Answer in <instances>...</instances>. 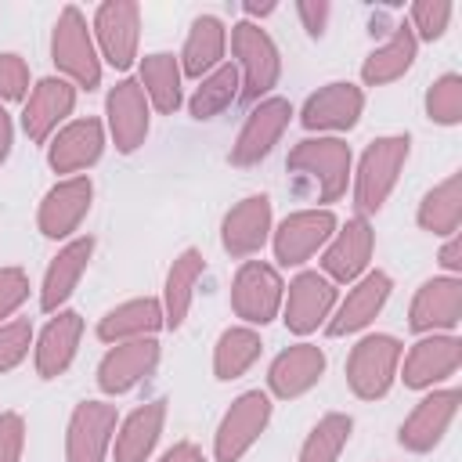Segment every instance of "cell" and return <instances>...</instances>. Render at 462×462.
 <instances>
[{"mask_svg": "<svg viewBox=\"0 0 462 462\" xmlns=\"http://www.w3.org/2000/svg\"><path fill=\"white\" fill-rule=\"evenodd\" d=\"M350 144L339 137H307L289 152V173H296L314 202H336L346 195L350 180Z\"/></svg>", "mask_w": 462, "mask_h": 462, "instance_id": "6da1fadb", "label": "cell"}, {"mask_svg": "<svg viewBox=\"0 0 462 462\" xmlns=\"http://www.w3.org/2000/svg\"><path fill=\"white\" fill-rule=\"evenodd\" d=\"M408 152H411V137L408 134H386V137H375L365 152H361V162H357V173H354V202H357V217L365 213H379L390 199V191L397 188V177L408 162Z\"/></svg>", "mask_w": 462, "mask_h": 462, "instance_id": "7a4b0ae2", "label": "cell"}, {"mask_svg": "<svg viewBox=\"0 0 462 462\" xmlns=\"http://www.w3.org/2000/svg\"><path fill=\"white\" fill-rule=\"evenodd\" d=\"M231 54L238 58V97L245 105L263 101L282 76V54L267 29H260L256 22H238L231 29Z\"/></svg>", "mask_w": 462, "mask_h": 462, "instance_id": "3957f363", "label": "cell"}, {"mask_svg": "<svg viewBox=\"0 0 462 462\" xmlns=\"http://www.w3.org/2000/svg\"><path fill=\"white\" fill-rule=\"evenodd\" d=\"M51 61L61 69V79H69L72 87L94 90L101 83V58H97V43L87 29V18L76 4L61 7L54 32H51Z\"/></svg>", "mask_w": 462, "mask_h": 462, "instance_id": "277c9868", "label": "cell"}, {"mask_svg": "<svg viewBox=\"0 0 462 462\" xmlns=\"http://www.w3.org/2000/svg\"><path fill=\"white\" fill-rule=\"evenodd\" d=\"M401 343L393 336H365L354 343L350 357H346V386L354 390V397L361 401H379L390 393L393 379H397V368H401Z\"/></svg>", "mask_w": 462, "mask_h": 462, "instance_id": "5b68a950", "label": "cell"}, {"mask_svg": "<svg viewBox=\"0 0 462 462\" xmlns=\"http://www.w3.org/2000/svg\"><path fill=\"white\" fill-rule=\"evenodd\" d=\"M271 422V397L263 390H245L231 401V408L224 411L217 437H213V455L217 462H238L267 430Z\"/></svg>", "mask_w": 462, "mask_h": 462, "instance_id": "8992f818", "label": "cell"}, {"mask_svg": "<svg viewBox=\"0 0 462 462\" xmlns=\"http://www.w3.org/2000/svg\"><path fill=\"white\" fill-rule=\"evenodd\" d=\"M285 300V282L278 274V267L263 263V260H245L235 271L231 282V307L245 325H267L278 318Z\"/></svg>", "mask_w": 462, "mask_h": 462, "instance_id": "52a82bcc", "label": "cell"}, {"mask_svg": "<svg viewBox=\"0 0 462 462\" xmlns=\"http://www.w3.org/2000/svg\"><path fill=\"white\" fill-rule=\"evenodd\" d=\"M94 36L97 51L112 69H130L137 58L141 40V7L134 0H105L94 11Z\"/></svg>", "mask_w": 462, "mask_h": 462, "instance_id": "ba28073f", "label": "cell"}, {"mask_svg": "<svg viewBox=\"0 0 462 462\" xmlns=\"http://www.w3.org/2000/svg\"><path fill=\"white\" fill-rule=\"evenodd\" d=\"M292 119V105L285 97H263L256 101V108L245 116L235 144H231V166H256L260 159L271 155V148L278 144V137L285 134Z\"/></svg>", "mask_w": 462, "mask_h": 462, "instance_id": "9c48e42d", "label": "cell"}, {"mask_svg": "<svg viewBox=\"0 0 462 462\" xmlns=\"http://www.w3.org/2000/svg\"><path fill=\"white\" fill-rule=\"evenodd\" d=\"M336 217L332 209H296L274 227V260L282 267H300L307 263L332 235H336Z\"/></svg>", "mask_w": 462, "mask_h": 462, "instance_id": "30bf717a", "label": "cell"}, {"mask_svg": "<svg viewBox=\"0 0 462 462\" xmlns=\"http://www.w3.org/2000/svg\"><path fill=\"white\" fill-rule=\"evenodd\" d=\"M116 404L83 401L69 415L65 430V462H105L116 437Z\"/></svg>", "mask_w": 462, "mask_h": 462, "instance_id": "8fae6325", "label": "cell"}, {"mask_svg": "<svg viewBox=\"0 0 462 462\" xmlns=\"http://www.w3.org/2000/svg\"><path fill=\"white\" fill-rule=\"evenodd\" d=\"M332 310H336V282H328L318 271H300L289 282V292L282 300V318L289 332L307 336L318 325H325Z\"/></svg>", "mask_w": 462, "mask_h": 462, "instance_id": "7c38bea8", "label": "cell"}, {"mask_svg": "<svg viewBox=\"0 0 462 462\" xmlns=\"http://www.w3.org/2000/svg\"><path fill=\"white\" fill-rule=\"evenodd\" d=\"M458 401H462V393H458L455 386H451V390H433L430 397H422V401L411 408V415L401 422V430H397L401 448H404V451H415V455L433 451V448L444 440L448 426L455 422Z\"/></svg>", "mask_w": 462, "mask_h": 462, "instance_id": "4fadbf2b", "label": "cell"}, {"mask_svg": "<svg viewBox=\"0 0 462 462\" xmlns=\"http://www.w3.org/2000/svg\"><path fill=\"white\" fill-rule=\"evenodd\" d=\"M365 112V90L354 87V83H325L321 90H314L303 108H300V123L307 130H328V134H339V130H354L357 119Z\"/></svg>", "mask_w": 462, "mask_h": 462, "instance_id": "5bb4252c", "label": "cell"}, {"mask_svg": "<svg viewBox=\"0 0 462 462\" xmlns=\"http://www.w3.org/2000/svg\"><path fill=\"white\" fill-rule=\"evenodd\" d=\"M159 365V339L144 336V339H126V343H112V350L101 357L97 365V386L105 393H126L137 383H144Z\"/></svg>", "mask_w": 462, "mask_h": 462, "instance_id": "9a60e30c", "label": "cell"}, {"mask_svg": "<svg viewBox=\"0 0 462 462\" xmlns=\"http://www.w3.org/2000/svg\"><path fill=\"white\" fill-rule=\"evenodd\" d=\"M372 249H375V231L365 217H350L343 227H336V235L325 242V256H321V267H325V278L328 282H357L365 271H368V260H372Z\"/></svg>", "mask_w": 462, "mask_h": 462, "instance_id": "2e32d148", "label": "cell"}, {"mask_svg": "<svg viewBox=\"0 0 462 462\" xmlns=\"http://www.w3.org/2000/svg\"><path fill=\"white\" fill-rule=\"evenodd\" d=\"M90 199H94L90 177L76 173V177L58 180V184L43 195V202H40V213H36L40 231H43L47 238H69V235L83 224V217L90 213Z\"/></svg>", "mask_w": 462, "mask_h": 462, "instance_id": "e0dca14e", "label": "cell"}, {"mask_svg": "<svg viewBox=\"0 0 462 462\" xmlns=\"http://www.w3.org/2000/svg\"><path fill=\"white\" fill-rule=\"evenodd\" d=\"M148 97L137 79H119L108 97H105V116H108V134L123 155L137 152L148 137Z\"/></svg>", "mask_w": 462, "mask_h": 462, "instance_id": "ac0fdd59", "label": "cell"}, {"mask_svg": "<svg viewBox=\"0 0 462 462\" xmlns=\"http://www.w3.org/2000/svg\"><path fill=\"white\" fill-rule=\"evenodd\" d=\"M76 108V87L61 76H43L32 94L25 97L22 108V130L29 134V141L43 144L51 134H58V123H65V116H72Z\"/></svg>", "mask_w": 462, "mask_h": 462, "instance_id": "d6986e66", "label": "cell"}, {"mask_svg": "<svg viewBox=\"0 0 462 462\" xmlns=\"http://www.w3.org/2000/svg\"><path fill=\"white\" fill-rule=\"evenodd\" d=\"M390 289H393V282H390L386 271H368V274H361V278L354 282V289L346 292V300L328 314L325 332H328V336H350V332H361V328L372 325L375 314L386 307Z\"/></svg>", "mask_w": 462, "mask_h": 462, "instance_id": "ffe728a7", "label": "cell"}, {"mask_svg": "<svg viewBox=\"0 0 462 462\" xmlns=\"http://www.w3.org/2000/svg\"><path fill=\"white\" fill-rule=\"evenodd\" d=\"M458 365H462V343H458V336H437L433 332V336L419 339L408 350L401 379H404L408 390H430L440 379L455 375Z\"/></svg>", "mask_w": 462, "mask_h": 462, "instance_id": "44dd1931", "label": "cell"}, {"mask_svg": "<svg viewBox=\"0 0 462 462\" xmlns=\"http://www.w3.org/2000/svg\"><path fill=\"white\" fill-rule=\"evenodd\" d=\"M101 152H105V126H101V119L87 116V119L65 123V126L51 137V144H47V162H51V170H58V173H76V170L94 166V162L101 159Z\"/></svg>", "mask_w": 462, "mask_h": 462, "instance_id": "7402d4cb", "label": "cell"}, {"mask_svg": "<svg viewBox=\"0 0 462 462\" xmlns=\"http://www.w3.org/2000/svg\"><path fill=\"white\" fill-rule=\"evenodd\" d=\"M271 235V199L267 195H245L238 206L227 209L220 224V245L231 256H253L263 249Z\"/></svg>", "mask_w": 462, "mask_h": 462, "instance_id": "603a6c76", "label": "cell"}, {"mask_svg": "<svg viewBox=\"0 0 462 462\" xmlns=\"http://www.w3.org/2000/svg\"><path fill=\"white\" fill-rule=\"evenodd\" d=\"M462 318V282L455 274L448 278H430L419 285L408 325L411 332H437V328H455Z\"/></svg>", "mask_w": 462, "mask_h": 462, "instance_id": "cb8c5ba5", "label": "cell"}, {"mask_svg": "<svg viewBox=\"0 0 462 462\" xmlns=\"http://www.w3.org/2000/svg\"><path fill=\"white\" fill-rule=\"evenodd\" d=\"M321 375H325V350L314 343H296L271 361L267 386L274 397L292 401V397H303L310 386H318Z\"/></svg>", "mask_w": 462, "mask_h": 462, "instance_id": "d4e9b609", "label": "cell"}, {"mask_svg": "<svg viewBox=\"0 0 462 462\" xmlns=\"http://www.w3.org/2000/svg\"><path fill=\"white\" fill-rule=\"evenodd\" d=\"M90 256H94V238L90 235H79V238H72L58 249V256L47 263V274H43V285H40V307L47 314L61 310V303L76 292Z\"/></svg>", "mask_w": 462, "mask_h": 462, "instance_id": "484cf974", "label": "cell"}, {"mask_svg": "<svg viewBox=\"0 0 462 462\" xmlns=\"http://www.w3.org/2000/svg\"><path fill=\"white\" fill-rule=\"evenodd\" d=\"M83 339V318L76 310H54V318L43 325L40 339H36V372L40 379H58Z\"/></svg>", "mask_w": 462, "mask_h": 462, "instance_id": "4316f807", "label": "cell"}, {"mask_svg": "<svg viewBox=\"0 0 462 462\" xmlns=\"http://www.w3.org/2000/svg\"><path fill=\"white\" fill-rule=\"evenodd\" d=\"M166 422V401H148L134 408L116 433V462H148Z\"/></svg>", "mask_w": 462, "mask_h": 462, "instance_id": "83f0119b", "label": "cell"}, {"mask_svg": "<svg viewBox=\"0 0 462 462\" xmlns=\"http://www.w3.org/2000/svg\"><path fill=\"white\" fill-rule=\"evenodd\" d=\"M206 271V256L199 249H184L170 271H166V285H162V325L166 328H180L188 310H191V300H195V285Z\"/></svg>", "mask_w": 462, "mask_h": 462, "instance_id": "f1b7e54d", "label": "cell"}, {"mask_svg": "<svg viewBox=\"0 0 462 462\" xmlns=\"http://www.w3.org/2000/svg\"><path fill=\"white\" fill-rule=\"evenodd\" d=\"M224 47H227V29L217 14H199L188 29L184 51H180V72L191 79L209 76L217 65H224Z\"/></svg>", "mask_w": 462, "mask_h": 462, "instance_id": "f546056e", "label": "cell"}, {"mask_svg": "<svg viewBox=\"0 0 462 462\" xmlns=\"http://www.w3.org/2000/svg\"><path fill=\"white\" fill-rule=\"evenodd\" d=\"M159 328H162V303L155 296H141V300H126V303L112 307L97 321V339H105V343H126V339L155 336Z\"/></svg>", "mask_w": 462, "mask_h": 462, "instance_id": "4dcf8cb0", "label": "cell"}, {"mask_svg": "<svg viewBox=\"0 0 462 462\" xmlns=\"http://www.w3.org/2000/svg\"><path fill=\"white\" fill-rule=\"evenodd\" d=\"M415 51H419L415 32H411L408 25H397V29L361 61V79H365L368 87H383V83L401 79V76L411 69Z\"/></svg>", "mask_w": 462, "mask_h": 462, "instance_id": "1f68e13d", "label": "cell"}, {"mask_svg": "<svg viewBox=\"0 0 462 462\" xmlns=\"http://www.w3.org/2000/svg\"><path fill=\"white\" fill-rule=\"evenodd\" d=\"M180 79H184L180 58L170 54V51H155L141 61V79L137 83H141L148 105H155L162 116L180 108Z\"/></svg>", "mask_w": 462, "mask_h": 462, "instance_id": "d6a6232c", "label": "cell"}, {"mask_svg": "<svg viewBox=\"0 0 462 462\" xmlns=\"http://www.w3.org/2000/svg\"><path fill=\"white\" fill-rule=\"evenodd\" d=\"M260 350H263V343H260V332L256 328H249V325L224 328L220 339H217V346H213V375L224 379V383L245 375L256 365Z\"/></svg>", "mask_w": 462, "mask_h": 462, "instance_id": "836d02e7", "label": "cell"}, {"mask_svg": "<svg viewBox=\"0 0 462 462\" xmlns=\"http://www.w3.org/2000/svg\"><path fill=\"white\" fill-rule=\"evenodd\" d=\"M458 224H462V173H451L419 202V227L430 235H455Z\"/></svg>", "mask_w": 462, "mask_h": 462, "instance_id": "e575fe53", "label": "cell"}, {"mask_svg": "<svg viewBox=\"0 0 462 462\" xmlns=\"http://www.w3.org/2000/svg\"><path fill=\"white\" fill-rule=\"evenodd\" d=\"M350 433H354V419H350L346 411H328V415H321V419L310 426V433H307V440H303L296 462H339V455H343Z\"/></svg>", "mask_w": 462, "mask_h": 462, "instance_id": "d590c367", "label": "cell"}, {"mask_svg": "<svg viewBox=\"0 0 462 462\" xmlns=\"http://www.w3.org/2000/svg\"><path fill=\"white\" fill-rule=\"evenodd\" d=\"M231 101H238V69L224 61V65H217L209 76L199 79L195 94L188 97V112H191L195 119H213V116H220Z\"/></svg>", "mask_w": 462, "mask_h": 462, "instance_id": "8d00e7d4", "label": "cell"}, {"mask_svg": "<svg viewBox=\"0 0 462 462\" xmlns=\"http://www.w3.org/2000/svg\"><path fill=\"white\" fill-rule=\"evenodd\" d=\"M426 116L440 126H455L462 123V76L458 72H444L430 83L426 90Z\"/></svg>", "mask_w": 462, "mask_h": 462, "instance_id": "74e56055", "label": "cell"}, {"mask_svg": "<svg viewBox=\"0 0 462 462\" xmlns=\"http://www.w3.org/2000/svg\"><path fill=\"white\" fill-rule=\"evenodd\" d=\"M408 18H411L408 29L415 32V40H440L451 22V4L448 0H415Z\"/></svg>", "mask_w": 462, "mask_h": 462, "instance_id": "f35d334b", "label": "cell"}, {"mask_svg": "<svg viewBox=\"0 0 462 462\" xmlns=\"http://www.w3.org/2000/svg\"><path fill=\"white\" fill-rule=\"evenodd\" d=\"M32 346V325L29 321H0V372H11L25 361Z\"/></svg>", "mask_w": 462, "mask_h": 462, "instance_id": "ab89813d", "label": "cell"}, {"mask_svg": "<svg viewBox=\"0 0 462 462\" xmlns=\"http://www.w3.org/2000/svg\"><path fill=\"white\" fill-rule=\"evenodd\" d=\"M25 94H29V65L18 54L4 51L0 54V105L4 101H22Z\"/></svg>", "mask_w": 462, "mask_h": 462, "instance_id": "60d3db41", "label": "cell"}, {"mask_svg": "<svg viewBox=\"0 0 462 462\" xmlns=\"http://www.w3.org/2000/svg\"><path fill=\"white\" fill-rule=\"evenodd\" d=\"M29 300V274L22 267H0V321Z\"/></svg>", "mask_w": 462, "mask_h": 462, "instance_id": "b9f144b4", "label": "cell"}, {"mask_svg": "<svg viewBox=\"0 0 462 462\" xmlns=\"http://www.w3.org/2000/svg\"><path fill=\"white\" fill-rule=\"evenodd\" d=\"M25 419L18 411H0V462H22Z\"/></svg>", "mask_w": 462, "mask_h": 462, "instance_id": "7bdbcfd3", "label": "cell"}, {"mask_svg": "<svg viewBox=\"0 0 462 462\" xmlns=\"http://www.w3.org/2000/svg\"><path fill=\"white\" fill-rule=\"evenodd\" d=\"M296 14H300V22H303V29H307L310 36H321V32H325V22H328V14H332V7H328L325 0H300V4H296Z\"/></svg>", "mask_w": 462, "mask_h": 462, "instance_id": "ee69618b", "label": "cell"}, {"mask_svg": "<svg viewBox=\"0 0 462 462\" xmlns=\"http://www.w3.org/2000/svg\"><path fill=\"white\" fill-rule=\"evenodd\" d=\"M159 462H206V455H202L199 444H191V440H177Z\"/></svg>", "mask_w": 462, "mask_h": 462, "instance_id": "f6af8a7d", "label": "cell"}, {"mask_svg": "<svg viewBox=\"0 0 462 462\" xmlns=\"http://www.w3.org/2000/svg\"><path fill=\"white\" fill-rule=\"evenodd\" d=\"M440 267H444V271H451V274H458V271H462V238H458V231L444 242V249H440Z\"/></svg>", "mask_w": 462, "mask_h": 462, "instance_id": "bcb514c9", "label": "cell"}, {"mask_svg": "<svg viewBox=\"0 0 462 462\" xmlns=\"http://www.w3.org/2000/svg\"><path fill=\"white\" fill-rule=\"evenodd\" d=\"M11 141H14V126H11L7 108L0 105V162H7V155H11Z\"/></svg>", "mask_w": 462, "mask_h": 462, "instance_id": "7dc6e473", "label": "cell"}, {"mask_svg": "<svg viewBox=\"0 0 462 462\" xmlns=\"http://www.w3.org/2000/svg\"><path fill=\"white\" fill-rule=\"evenodd\" d=\"M271 11H274V4H256V0L245 4V14H260V18H263V14H271Z\"/></svg>", "mask_w": 462, "mask_h": 462, "instance_id": "c3c4849f", "label": "cell"}]
</instances>
